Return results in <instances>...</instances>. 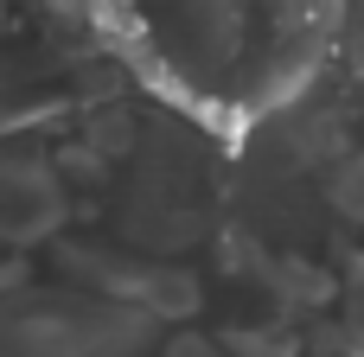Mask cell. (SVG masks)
Masks as SVG:
<instances>
[{
	"instance_id": "1",
	"label": "cell",
	"mask_w": 364,
	"mask_h": 357,
	"mask_svg": "<svg viewBox=\"0 0 364 357\" xmlns=\"http://www.w3.org/2000/svg\"><path fill=\"white\" fill-rule=\"evenodd\" d=\"M326 204L339 211V217H364V160H346V166H333V179H326Z\"/></svg>"
},
{
	"instance_id": "2",
	"label": "cell",
	"mask_w": 364,
	"mask_h": 357,
	"mask_svg": "<svg viewBox=\"0 0 364 357\" xmlns=\"http://www.w3.org/2000/svg\"><path fill=\"white\" fill-rule=\"evenodd\" d=\"M166 357H224V351H218L211 339H192V332H186V339H173V345H166Z\"/></svg>"
}]
</instances>
